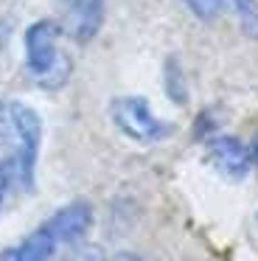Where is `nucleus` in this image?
<instances>
[{"instance_id": "9d476101", "label": "nucleus", "mask_w": 258, "mask_h": 261, "mask_svg": "<svg viewBox=\"0 0 258 261\" xmlns=\"http://www.w3.org/2000/svg\"><path fill=\"white\" fill-rule=\"evenodd\" d=\"M199 20H213L222 12V0H183Z\"/></svg>"}, {"instance_id": "7ed1b4c3", "label": "nucleus", "mask_w": 258, "mask_h": 261, "mask_svg": "<svg viewBox=\"0 0 258 261\" xmlns=\"http://www.w3.org/2000/svg\"><path fill=\"white\" fill-rule=\"evenodd\" d=\"M110 118L121 135L135 143H160L171 135L174 126L151 113L149 101L140 96H121L110 104Z\"/></svg>"}, {"instance_id": "20e7f679", "label": "nucleus", "mask_w": 258, "mask_h": 261, "mask_svg": "<svg viewBox=\"0 0 258 261\" xmlns=\"http://www.w3.org/2000/svg\"><path fill=\"white\" fill-rule=\"evenodd\" d=\"M107 0H59V25L73 42H90L104 25Z\"/></svg>"}, {"instance_id": "0eeeda50", "label": "nucleus", "mask_w": 258, "mask_h": 261, "mask_svg": "<svg viewBox=\"0 0 258 261\" xmlns=\"http://www.w3.org/2000/svg\"><path fill=\"white\" fill-rule=\"evenodd\" d=\"M56 242L50 239V233L45 227L34 230L31 236H25L20 244L14 247H6L0 253V261H50L54 258Z\"/></svg>"}, {"instance_id": "1a4fd4ad", "label": "nucleus", "mask_w": 258, "mask_h": 261, "mask_svg": "<svg viewBox=\"0 0 258 261\" xmlns=\"http://www.w3.org/2000/svg\"><path fill=\"white\" fill-rule=\"evenodd\" d=\"M14 118H11V101L0 98V149H14Z\"/></svg>"}, {"instance_id": "f03ea898", "label": "nucleus", "mask_w": 258, "mask_h": 261, "mask_svg": "<svg viewBox=\"0 0 258 261\" xmlns=\"http://www.w3.org/2000/svg\"><path fill=\"white\" fill-rule=\"evenodd\" d=\"M11 118H14L17 138H14V149L9 152V160H6V169H9V177L17 186L31 191L37 158H39V143H42V121L22 101H11Z\"/></svg>"}, {"instance_id": "9b49d317", "label": "nucleus", "mask_w": 258, "mask_h": 261, "mask_svg": "<svg viewBox=\"0 0 258 261\" xmlns=\"http://www.w3.org/2000/svg\"><path fill=\"white\" fill-rule=\"evenodd\" d=\"M166 85H168V93H171L174 101H185V90H183V79H179V70L174 62H168L166 68Z\"/></svg>"}, {"instance_id": "423d86ee", "label": "nucleus", "mask_w": 258, "mask_h": 261, "mask_svg": "<svg viewBox=\"0 0 258 261\" xmlns=\"http://www.w3.org/2000/svg\"><path fill=\"white\" fill-rule=\"evenodd\" d=\"M208 158H211L213 169L222 177H227V180H244L252 166L250 149L239 138H230V135L211 138L208 141Z\"/></svg>"}, {"instance_id": "ddd939ff", "label": "nucleus", "mask_w": 258, "mask_h": 261, "mask_svg": "<svg viewBox=\"0 0 258 261\" xmlns=\"http://www.w3.org/2000/svg\"><path fill=\"white\" fill-rule=\"evenodd\" d=\"M11 177H9V169H6V163H0V205H3V197H6V188H9Z\"/></svg>"}, {"instance_id": "f257e3e1", "label": "nucleus", "mask_w": 258, "mask_h": 261, "mask_svg": "<svg viewBox=\"0 0 258 261\" xmlns=\"http://www.w3.org/2000/svg\"><path fill=\"white\" fill-rule=\"evenodd\" d=\"M62 25L56 20H37L25 31V70L39 87L59 90L70 79V57L62 51Z\"/></svg>"}, {"instance_id": "f8f14e48", "label": "nucleus", "mask_w": 258, "mask_h": 261, "mask_svg": "<svg viewBox=\"0 0 258 261\" xmlns=\"http://www.w3.org/2000/svg\"><path fill=\"white\" fill-rule=\"evenodd\" d=\"M70 261H107L98 250H84V253H76Z\"/></svg>"}, {"instance_id": "dca6fc26", "label": "nucleus", "mask_w": 258, "mask_h": 261, "mask_svg": "<svg viewBox=\"0 0 258 261\" xmlns=\"http://www.w3.org/2000/svg\"><path fill=\"white\" fill-rule=\"evenodd\" d=\"M250 158H252V163L258 166V138L252 141V149H250Z\"/></svg>"}, {"instance_id": "39448f33", "label": "nucleus", "mask_w": 258, "mask_h": 261, "mask_svg": "<svg viewBox=\"0 0 258 261\" xmlns=\"http://www.w3.org/2000/svg\"><path fill=\"white\" fill-rule=\"evenodd\" d=\"M42 227L50 233L56 244H76L93 227V205L84 202V199H76V202L59 208Z\"/></svg>"}, {"instance_id": "6e6552de", "label": "nucleus", "mask_w": 258, "mask_h": 261, "mask_svg": "<svg viewBox=\"0 0 258 261\" xmlns=\"http://www.w3.org/2000/svg\"><path fill=\"white\" fill-rule=\"evenodd\" d=\"M222 3H230V6H233L244 34L258 37V0H222Z\"/></svg>"}, {"instance_id": "2eb2a0df", "label": "nucleus", "mask_w": 258, "mask_h": 261, "mask_svg": "<svg viewBox=\"0 0 258 261\" xmlns=\"http://www.w3.org/2000/svg\"><path fill=\"white\" fill-rule=\"evenodd\" d=\"M110 261H143V258H140V255H135V253H115Z\"/></svg>"}, {"instance_id": "4468645a", "label": "nucleus", "mask_w": 258, "mask_h": 261, "mask_svg": "<svg viewBox=\"0 0 258 261\" xmlns=\"http://www.w3.org/2000/svg\"><path fill=\"white\" fill-rule=\"evenodd\" d=\"M9 37H11V23H9V20H0V54H3Z\"/></svg>"}]
</instances>
